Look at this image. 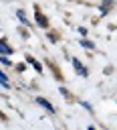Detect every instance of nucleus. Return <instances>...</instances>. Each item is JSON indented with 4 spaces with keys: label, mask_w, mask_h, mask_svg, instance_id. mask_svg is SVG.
Returning <instances> with one entry per match:
<instances>
[{
    "label": "nucleus",
    "mask_w": 117,
    "mask_h": 130,
    "mask_svg": "<svg viewBox=\"0 0 117 130\" xmlns=\"http://www.w3.org/2000/svg\"><path fill=\"white\" fill-rule=\"evenodd\" d=\"M46 39H48L50 43H58V35H56L54 30H48V32H46Z\"/></svg>",
    "instance_id": "nucleus-10"
},
{
    "label": "nucleus",
    "mask_w": 117,
    "mask_h": 130,
    "mask_svg": "<svg viewBox=\"0 0 117 130\" xmlns=\"http://www.w3.org/2000/svg\"><path fill=\"white\" fill-rule=\"evenodd\" d=\"M16 18H18V22H20L24 28H30V26H32V22L28 20V16H26L24 8H18V10H16Z\"/></svg>",
    "instance_id": "nucleus-5"
},
{
    "label": "nucleus",
    "mask_w": 117,
    "mask_h": 130,
    "mask_svg": "<svg viewBox=\"0 0 117 130\" xmlns=\"http://www.w3.org/2000/svg\"><path fill=\"white\" fill-rule=\"evenodd\" d=\"M34 102H36V104H38L40 108H44V110H46L48 114H56L54 106H52V104H50V102H48L46 98H40V95H38V98H34Z\"/></svg>",
    "instance_id": "nucleus-3"
},
{
    "label": "nucleus",
    "mask_w": 117,
    "mask_h": 130,
    "mask_svg": "<svg viewBox=\"0 0 117 130\" xmlns=\"http://www.w3.org/2000/svg\"><path fill=\"white\" fill-rule=\"evenodd\" d=\"M79 45H81L83 49H89V51H95V49H97V45H95L91 39H81V41H79Z\"/></svg>",
    "instance_id": "nucleus-8"
},
{
    "label": "nucleus",
    "mask_w": 117,
    "mask_h": 130,
    "mask_svg": "<svg viewBox=\"0 0 117 130\" xmlns=\"http://www.w3.org/2000/svg\"><path fill=\"white\" fill-rule=\"evenodd\" d=\"M0 120H6V116H4V114H2V112H0Z\"/></svg>",
    "instance_id": "nucleus-18"
},
{
    "label": "nucleus",
    "mask_w": 117,
    "mask_h": 130,
    "mask_svg": "<svg viewBox=\"0 0 117 130\" xmlns=\"http://www.w3.org/2000/svg\"><path fill=\"white\" fill-rule=\"evenodd\" d=\"M71 63H73V69H75V73L79 75V77H89V69L81 63V59H77V57H71Z\"/></svg>",
    "instance_id": "nucleus-2"
},
{
    "label": "nucleus",
    "mask_w": 117,
    "mask_h": 130,
    "mask_svg": "<svg viewBox=\"0 0 117 130\" xmlns=\"http://www.w3.org/2000/svg\"><path fill=\"white\" fill-rule=\"evenodd\" d=\"M34 24H36L38 28H42V30H48V28H50L48 18L44 16V12H42L38 6H34Z\"/></svg>",
    "instance_id": "nucleus-1"
},
{
    "label": "nucleus",
    "mask_w": 117,
    "mask_h": 130,
    "mask_svg": "<svg viewBox=\"0 0 117 130\" xmlns=\"http://www.w3.org/2000/svg\"><path fill=\"white\" fill-rule=\"evenodd\" d=\"M87 130H97V128L95 126H87Z\"/></svg>",
    "instance_id": "nucleus-17"
},
{
    "label": "nucleus",
    "mask_w": 117,
    "mask_h": 130,
    "mask_svg": "<svg viewBox=\"0 0 117 130\" xmlns=\"http://www.w3.org/2000/svg\"><path fill=\"white\" fill-rule=\"evenodd\" d=\"M14 51L16 49H12L6 39H0V57H10V55H14Z\"/></svg>",
    "instance_id": "nucleus-4"
},
{
    "label": "nucleus",
    "mask_w": 117,
    "mask_h": 130,
    "mask_svg": "<svg viewBox=\"0 0 117 130\" xmlns=\"http://www.w3.org/2000/svg\"><path fill=\"white\" fill-rule=\"evenodd\" d=\"M0 85L2 87H6V89H10V79H8V75L0 69Z\"/></svg>",
    "instance_id": "nucleus-9"
},
{
    "label": "nucleus",
    "mask_w": 117,
    "mask_h": 130,
    "mask_svg": "<svg viewBox=\"0 0 117 130\" xmlns=\"http://www.w3.org/2000/svg\"><path fill=\"white\" fill-rule=\"evenodd\" d=\"M77 30H79V35H81V39H87V35H89V30H87L85 26H79Z\"/></svg>",
    "instance_id": "nucleus-13"
},
{
    "label": "nucleus",
    "mask_w": 117,
    "mask_h": 130,
    "mask_svg": "<svg viewBox=\"0 0 117 130\" xmlns=\"http://www.w3.org/2000/svg\"><path fill=\"white\" fill-rule=\"evenodd\" d=\"M0 65H6V67H12L14 63L10 61V57H0Z\"/></svg>",
    "instance_id": "nucleus-12"
},
{
    "label": "nucleus",
    "mask_w": 117,
    "mask_h": 130,
    "mask_svg": "<svg viewBox=\"0 0 117 130\" xmlns=\"http://www.w3.org/2000/svg\"><path fill=\"white\" fill-rule=\"evenodd\" d=\"M113 4H115V0H103V2L99 4V12H101L103 16H107V14H109V10L113 8Z\"/></svg>",
    "instance_id": "nucleus-6"
},
{
    "label": "nucleus",
    "mask_w": 117,
    "mask_h": 130,
    "mask_svg": "<svg viewBox=\"0 0 117 130\" xmlns=\"http://www.w3.org/2000/svg\"><path fill=\"white\" fill-rule=\"evenodd\" d=\"M79 106H83V108H85L89 114H93V106H91L89 102H85V100H79Z\"/></svg>",
    "instance_id": "nucleus-11"
},
{
    "label": "nucleus",
    "mask_w": 117,
    "mask_h": 130,
    "mask_svg": "<svg viewBox=\"0 0 117 130\" xmlns=\"http://www.w3.org/2000/svg\"><path fill=\"white\" fill-rule=\"evenodd\" d=\"M58 93H61V95H65L67 100H71V93H69V89H67V87H58Z\"/></svg>",
    "instance_id": "nucleus-14"
},
{
    "label": "nucleus",
    "mask_w": 117,
    "mask_h": 130,
    "mask_svg": "<svg viewBox=\"0 0 117 130\" xmlns=\"http://www.w3.org/2000/svg\"><path fill=\"white\" fill-rule=\"evenodd\" d=\"M26 63H30L34 71H38V73H42V65H40V63H38V61H36V59H34L32 55H26Z\"/></svg>",
    "instance_id": "nucleus-7"
},
{
    "label": "nucleus",
    "mask_w": 117,
    "mask_h": 130,
    "mask_svg": "<svg viewBox=\"0 0 117 130\" xmlns=\"http://www.w3.org/2000/svg\"><path fill=\"white\" fill-rule=\"evenodd\" d=\"M16 69H18V71H24V69H26V65H24V63H20V65H16Z\"/></svg>",
    "instance_id": "nucleus-16"
},
{
    "label": "nucleus",
    "mask_w": 117,
    "mask_h": 130,
    "mask_svg": "<svg viewBox=\"0 0 117 130\" xmlns=\"http://www.w3.org/2000/svg\"><path fill=\"white\" fill-rule=\"evenodd\" d=\"M20 37H22V39H28V37H30L28 28H22V26H20Z\"/></svg>",
    "instance_id": "nucleus-15"
}]
</instances>
